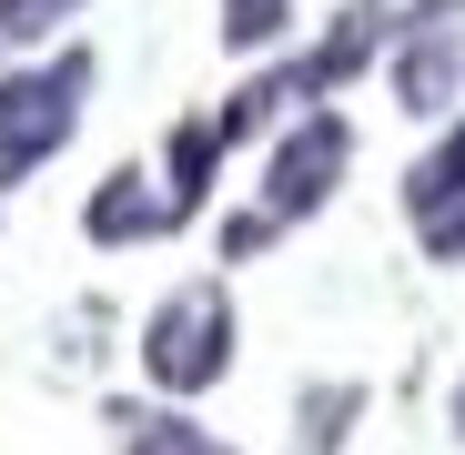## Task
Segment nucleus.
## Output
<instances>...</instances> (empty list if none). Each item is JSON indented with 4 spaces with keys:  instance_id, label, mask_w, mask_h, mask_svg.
Instances as JSON below:
<instances>
[{
    "instance_id": "nucleus-3",
    "label": "nucleus",
    "mask_w": 465,
    "mask_h": 455,
    "mask_svg": "<svg viewBox=\"0 0 465 455\" xmlns=\"http://www.w3.org/2000/svg\"><path fill=\"white\" fill-rule=\"evenodd\" d=\"M384 71H395V102L415 122H455L465 112V0H415V11H395Z\"/></svg>"
},
{
    "instance_id": "nucleus-8",
    "label": "nucleus",
    "mask_w": 465,
    "mask_h": 455,
    "mask_svg": "<svg viewBox=\"0 0 465 455\" xmlns=\"http://www.w3.org/2000/svg\"><path fill=\"white\" fill-rule=\"evenodd\" d=\"M213 173H223V122H173V142H163V193H173V213H203V203H213Z\"/></svg>"
},
{
    "instance_id": "nucleus-1",
    "label": "nucleus",
    "mask_w": 465,
    "mask_h": 455,
    "mask_svg": "<svg viewBox=\"0 0 465 455\" xmlns=\"http://www.w3.org/2000/svg\"><path fill=\"white\" fill-rule=\"evenodd\" d=\"M82 102H92V51H51V61L0 71V193L31 183L82 132Z\"/></svg>"
},
{
    "instance_id": "nucleus-7",
    "label": "nucleus",
    "mask_w": 465,
    "mask_h": 455,
    "mask_svg": "<svg viewBox=\"0 0 465 455\" xmlns=\"http://www.w3.org/2000/svg\"><path fill=\"white\" fill-rule=\"evenodd\" d=\"M293 112H314V92H303V61H273V71H253V82L232 92L213 122H223V142H263V132H283Z\"/></svg>"
},
{
    "instance_id": "nucleus-14",
    "label": "nucleus",
    "mask_w": 465,
    "mask_h": 455,
    "mask_svg": "<svg viewBox=\"0 0 465 455\" xmlns=\"http://www.w3.org/2000/svg\"><path fill=\"white\" fill-rule=\"evenodd\" d=\"M425 253H435V263H465V203L425 213Z\"/></svg>"
},
{
    "instance_id": "nucleus-12",
    "label": "nucleus",
    "mask_w": 465,
    "mask_h": 455,
    "mask_svg": "<svg viewBox=\"0 0 465 455\" xmlns=\"http://www.w3.org/2000/svg\"><path fill=\"white\" fill-rule=\"evenodd\" d=\"M82 21V0H0V51H41Z\"/></svg>"
},
{
    "instance_id": "nucleus-4",
    "label": "nucleus",
    "mask_w": 465,
    "mask_h": 455,
    "mask_svg": "<svg viewBox=\"0 0 465 455\" xmlns=\"http://www.w3.org/2000/svg\"><path fill=\"white\" fill-rule=\"evenodd\" d=\"M344 173H354V122L324 112V102H314V112H293V122L273 132V152H263V213H273V223L324 213Z\"/></svg>"
},
{
    "instance_id": "nucleus-9",
    "label": "nucleus",
    "mask_w": 465,
    "mask_h": 455,
    "mask_svg": "<svg viewBox=\"0 0 465 455\" xmlns=\"http://www.w3.org/2000/svg\"><path fill=\"white\" fill-rule=\"evenodd\" d=\"M112 425H122V455H232L223 435H203L173 405H112Z\"/></svg>"
},
{
    "instance_id": "nucleus-2",
    "label": "nucleus",
    "mask_w": 465,
    "mask_h": 455,
    "mask_svg": "<svg viewBox=\"0 0 465 455\" xmlns=\"http://www.w3.org/2000/svg\"><path fill=\"white\" fill-rule=\"evenodd\" d=\"M142 374H152V395H213L223 374H232V293L223 283H183L152 303V324H142Z\"/></svg>"
},
{
    "instance_id": "nucleus-13",
    "label": "nucleus",
    "mask_w": 465,
    "mask_h": 455,
    "mask_svg": "<svg viewBox=\"0 0 465 455\" xmlns=\"http://www.w3.org/2000/svg\"><path fill=\"white\" fill-rule=\"evenodd\" d=\"M273 233H283V223H273V213L253 203V213H232V223H223V253H232V263H253V253H263Z\"/></svg>"
},
{
    "instance_id": "nucleus-15",
    "label": "nucleus",
    "mask_w": 465,
    "mask_h": 455,
    "mask_svg": "<svg viewBox=\"0 0 465 455\" xmlns=\"http://www.w3.org/2000/svg\"><path fill=\"white\" fill-rule=\"evenodd\" d=\"M455 435H465V385H455Z\"/></svg>"
},
{
    "instance_id": "nucleus-11",
    "label": "nucleus",
    "mask_w": 465,
    "mask_h": 455,
    "mask_svg": "<svg viewBox=\"0 0 465 455\" xmlns=\"http://www.w3.org/2000/svg\"><path fill=\"white\" fill-rule=\"evenodd\" d=\"M303 0H223V51H283Z\"/></svg>"
},
{
    "instance_id": "nucleus-5",
    "label": "nucleus",
    "mask_w": 465,
    "mask_h": 455,
    "mask_svg": "<svg viewBox=\"0 0 465 455\" xmlns=\"http://www.w3.org/2000/svg\"><path fill=\"white\" fill-rule=\"evenodd\" d=\"M384 51H395V11H384V0H354V11H334V31H324L314 51H293V61H303V92L334 102L354 71H364V61H384Z\"/></svg>"
},
{
    "instance_id": "nucleus-6",
    "label": "nucleus",
    "mask_w": 465,
    "mask_h": 455,
    "mask_svg": "<svg viewBox=\"0 0 465 455\" xmlns=\"http://www.w3.org/2000/svg\"><path fill=\"white\" fill-rule=\"evenodd\" d=\"M173 223H183V213H173V193L152 183V173H112V183L82 203V233L112 243V253H122V243H163Z\"/></svg>"
},
{
    "instance_id": "nucleus-10",
    "label": "nucleus",
    "mask_w": 465,
    "mask_h": 455,
    "mask_svg": "<svg viewBox=\"0 0 465 455\" xmlns=\"http://www.w3.org/2000/svg\"><path fill=\"white\" fill-rule=\"evenodd\" d=\"M445 203H465V112L435 132V152L405 173V213H415V223H425V213H445Z\"/></svg>"
}]
</instances>
